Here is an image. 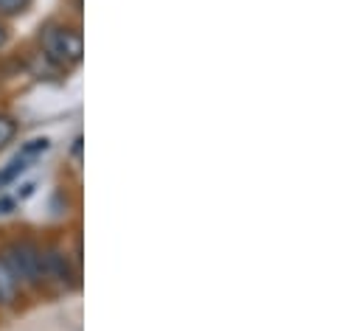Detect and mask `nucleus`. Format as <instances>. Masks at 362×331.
Listing matches in <instances>:
<instances>
[{
  "label": "nucleus",
  "instance_id": "f257e3e1",
  "mask_svg": "<svg viewBox=\"0 0 362 331\" xmlns=\"http://www.w3.org/2000/svg\"><path fill=\"white\" fill-rule=\"evenodd\" d=\"M42 51L48 59H54L59 65H76V62H82V54H85L82 34L76 28L48 25L42 31Z\"/></svg>",
  "mask_w": 362,
  "mask_h": 331
},
{
  "label": "nucleus",
  "instance_id": "f03ea898",
  "mask_svg": "<svg viewBox=\"0 0 362 331\" xmlns=\"http://www.w3.org/2000/svg\"><path fill=\"white\" fill-rule=\"evenodd\" d=\"M3 261L8 264V269L14 272L17 281H25V284H40L42 281V252L31 242L11 245L6 250Z\"/></svg>",
  "mask_w": 362,
  "mask_h": 331
},
{
  "label": "nucleus",
  "instance_id": "7ed1b4c3",
  "mask_svg": "<svg viewBox=\"0 0 362 331\" xmlns=\"http://www.w3.org/2000/svg\"><path fill=\"white\" fill-rule=\"evenodd\" d=\"M42 278H57L59 284L71 286V284H74V269H71L68 255H62V252H57V250L45 252V255H42Z\"/></svg>",
  "mask_w": 362,
  "mask_h": 331
},
{
  "label": "nucleus",
  "instance_id": "20e7f679",
  "mask_svg": "<svg viewBox=\"0 0 362 331\" xmlns=\"http://www.w3.org/2000/svg\"><path fill=\"white\" fill-rule=\"evenodd\" d=\"M17 289H20V281L14 278L8 264L0 258V306H11L17 298Z\"/></svg>",
  "mask_w": 362,
  "mask_h": 331
},
{
  "label": "nucleus",
  "instance_id": "39448f33",
  "mask_svg": "<svg viewBox=\"0 0 362 331\" xmlns=\"http://www.w3.org/2000/svg\"><path fill=\"white\" fill-rule=\"evenodd\" d=\"M25 168H28V161L17 155L11 163H8L6 168H3V171H0V188H3V185H8V182H14V180H17V177H20Z\"/></svg>",
  "mask_w": 362,
  "mask_h": 331
},
{
  "label": "nucleus",
  "instance_id": "423d86ee",
  "mask_svg": "<svg viewBox=\"0 0 362 331\" xmlns=\"http://www.w3.org/2000/svg\"><path fill=\"white\" fill-rule=\"evenodd\" d=\"M14 135H17V121H14L11 115H3V112H0V149H3L6 144H11Z\"/></svg>",
  "mask_w": 362,
  "mask_h": 331
},
{
  "label": "nucleus",
  "instance_id": "0eeeda50",
  "mask_svg": "<svg viewBox=\"0 0 362 331\" xmlns=\"http://www.w3.org/2000/svg\"><path fill=\"white\" fill-rule=\"evenodd\" d=\"M48 138H37V141H28L25 146H23V152H20V158H34V155H42V152H48Z\"/></svg>",
  "mask_w": 362,
  "mask_h": 331
},
{
  "label": "nucleus",
  "instance_id": "6e6552de",
  "mask_svg": "<svg viewBox=\"0 0 362 331\" xmlns=\"http://www.w3.org/2000/svg\"><path fill=\"white\" fill-rule=\"evenodd\" d=\"M28 3H31V0H0V14H3V17H14V14L25 11Z\"/></svg>",
  "mask_w": 362,
  "mask_h": 331
},
{
  "label": "nucleus",
  "instance_id": "1a4fd4ad",
  "mask_svg": "<svg viewBox=\"0 0 362 331\" xmlns=\"http://www.w3.org/2000/svg\"><path fill=\"white\" fill-rule=\"evenodd\" d=\"M6 40H8V31H6V25H0V48L6 45Z\"/></svg>",
  "mask_w": 362,
  "mask_h": 331
},
{
  "label": "nucleus",
  "instance_id": "9d476101",
  "mask_svg": "<svg viewBox=\"0 0 362 331\" xmlns=\"http://www.w3.org/2000/svg\"><path fill=\"white\" fill-rule=\"evenodd\" d=\"M8 208H11V202L8 199H0V214H8Z\"/></svg>",
  "mask_w": 362,
  "mask_h": 331
}]
</instances>
